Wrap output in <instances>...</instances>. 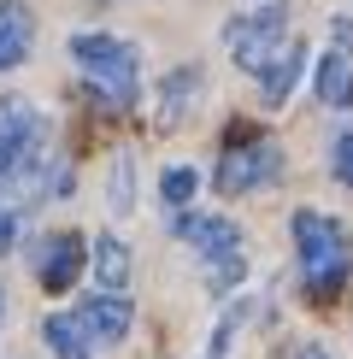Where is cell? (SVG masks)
Segmentation results:
<instances>
[{
    "label": "cell",
    "mask_w": 353,
    "mask_h": 359,
    "mask_svg": "<svg viewBox=\"0 0 353 359\" xmlns=\"http://www.w3.org/2000/svg\"><path fill=\"white\" fill-rule=\"evenodd\" d=\"M88 265H95L100 289L124 294V283H130V248L118 242V236H100V242H95V253H88Z\"/></svg>",
    "instance_id": "14"
},
{
    "label": "cell",
    "mask_w": 353,
    "mask_h": 359,
    "mask_svg": "<svg viewBox=\"0 0 353 359\" xmlns=\"http://www.w3.org/2000/svg\"><path fill=\"white\" fill-rule=\"evenodd\" d=\"M242 318H247V306L235 301L224 318H218V330H212V341H206V359H230V341H235V330H242Z\"/></svg>",
    "instance_id": "17"
},
{
    "label": "cell",
    "mask_w": 353,
    "mask_h": 359,
    "mask_svg": "<svg viewBox=\"0 0 353 359\" xmlns=\"http://www.w3.org/2000/svg\"><path fill=\"white\" fill-rule=\"evenodd\" d=\"M195 189H200V177L188 171V165H171L165 177H159V194H165V206H188V201H195Z\"/></svg>",
    "instance_id": "16"
},
{
    "label": "cell",
    "mask_w": 353,
    "mask_h": 359,
    "mask_svg": "<svg viewBox=\"0 0 353 359\" xmlns=\"http://www.w3.org/2000/svg\"><path fill=\"white\" fill-rule=\"evenodd\" d=\"M318 100L324 107H347L353 100V59H347V48H330L318 59Z\"/></svg>",
    "instance_id": "13"
},
{
    "label": "cell",
    "mask_w": 353,
    "mask_h": 359,
    "mask_svg": "<svg viewBox=\"0 0 353 359\" xmlns=\"http://www.w3.org/2000/svg\"><path fill=\"white\" fill-rule=\"evenodd\" d=\"M283 29H289V12L277 6V0H271V6H259V12H247V18H235V24L224 29L230 59H235L242 71H254V77H259V71H265L277 53L289 48V36H283Z\"/></svg>",
    "instance_id": "4"
},
{
    "label": "cell",
    "mask_w": 353,
    "mask_h": 359,
    "mask_svg": "<svg viewBox=\"0 0 353 359\" xmlns=\"http://www.w3.org/2000/svg\"><path fill=\"white\" fill-rule=\"evenodd\" d=\"M176 236L212 265V283L230 289L242 277V224L235 218H218V212H200V218H176Z\"/></svg>",
    "instance_id": "3"
},
{
    "label": "cell",
    "mask_w": 353,
    "mask_h": 359,
    "mask_svg": "<svg viewBox=\"0 0 353 359\" xmlns=\"http://www.w3.org/2000/svg\"><path fill=\"white\" fill-rule=\"evenodd\" d=\"M77 318L88 324V336H95V348H118V341L130 336V324H136V306H130L124 294L100 289L95 301H83V306H77Z\"/></svg>",
    "instance_id": "8"
},
{
    "label": "cell",
    "mask_w": 353,
    "mask_h": 359,
    "mask_svg": "<svg viewBox=\"0 0 353 359\" xmlns=\"http://www.w3.org/2000/svg\"><path fill=\"white\" fill-rule=\"evenodd\" d=\"M330 171H335V183H347V189H353V130H342V136H335Z\"/></svg>",
    "instance_id": "18"
},
{
    "label": "cell",
    "mask_w": 353,
    "mask_h": 359,
    "mask_svg": "<svg viewBox=\"0 0 353 359\" xmlns=\"http://www.w3.org/2000/svg\"><path fill=\"white\" fill-rule=\"evenodd\" d=\"M289 236H294V253H300L306 294H312V301L342 294V283H347V230H342V224H335L330 212L300 206V212L289 218Z\"/></svg>",
    "instance_id": "2"
},
{
    "label": "cell",
    "mask_w": 353,
    "mask_h": 359,
    "mask_svg": "<svg viewBox=\"0 0 353 359\" xmlns=\"http://www.w3.org/2000/svg\"><path fill=\"white\" fill-rule=\"evenodd\" d=\"M41 336H48L53 359H95V336H88V324L77 312H53V318L41 324Z\"/></svg>",
    "instance_id": "11"
},
{
    "label": "cell",
    "mask_w": 353,
    "mask_h": 359,
    "mask_svg": "<svg viewBox=\"0 0 353 359\" xmlns=\"http://www.w3.org/2000/svg\"><path fill=\"white\" fill-rule=\"evenodd\" d=\"M300 359H330V353H324V348H300Z\"/></svg>",
    "instance_id": "19"
},
{
    "label": "cell",
    "mask_w": 353,
    "mask_h": 359,
    "mask_svg": "<svg viewBox=\"0 0 353 359\" xmlns=\"http://www.w3.org/2000/svg\"><path fill=\"white\" fill-rule=\"evenodd\" d=\"M29 41H36V18H29L24 0H0V71L24 65Z\"/></svg>",
    "instance_id": "9"
},
{
    "label": "cell",
    "mask_w": 353,
    "mask_h": 359,
    "mask_svg": "<svg viewBox=\"0 0 353 359\" xmlns=\"http://www.w3.org/2000/svg\"><path fill=\"white\" fill-rule=\"evenodd\" d=\"M283 177V154H277V142H247V147H230L224 159H218V194H254L265 183H277Z\"/></svg>",
    "instance_id": "6"
},
{
    "label": "cell",
    "mask_w": 353,
    "mask_h": 359,
    "mask_svg": "<svg viewBox=\"0 0 353 359\" xmlns=\"http://www.w3.org/2000/svg\"><path fill=\"white\" fill-rule=\"evenodd\" d=\"M71 59H77V71L88 77L100 107H112V112L136 107V95H141V53L130 48L124 36L83 29V36H71Z\"/></svg>",
    "instance_id": "1"
},
{
    "label": "cell",
    "mask_w": 353,
    "mask_h": 359,
    "mask_svg": "<svg viewBox=\"0 0 353 359\" xmlns=\"http://www.w3.org/2000/svg\"><path fill=\"white\" fill-rule=\"evenodd\" d=\"M83 236L77 230H59V236H48L41 242V253H36V277H41V289L48 294H65L71 283H77V271H83Z\"/></svg>",
    "instance_id": "7"
},
{
    "label": "cell",
    "mask_w": 353,
    "mask_h": 359,
    "mask_svg": "<svg viewBox=\"0 0 353 359\" xmlns=\"http://www.w3.org/2000/svg\"><path fill=\"white\" fill-rule=\"evenodd\" d=\"M200 71L195 65H183V71H171L165 83H159V124H183L188 107H195V95H200Z\"/></svg>",
    "instance_id": "12"
},
{
    "label": "cell",
    "mask_w": 353,
    "mask_h": 359,
    "mask_svg": "<svg viewBox=\"0 0 353 359\" xmlns=\"http://www.w3.org/2000/svg\"><path fill=\"white\" fill-rule=\"evenodd\" d=\"M106 206H112L118 218H124V212H136V159H130V154H118V159H112V189H106Z\"/></svg>",
    "instance_id": "15"
},
{
    "label": "cell",
    "mask_w": 353,
    "mask_h": 359,
    "mask_svg": "<svg viewBox=\"0 0 353 359\" xmlns=\"http://www.w3.org/2000/svg\"><path fill=\"white\" fill-rule=\"evenodd\" d=\"M41 142H48V118L29 107V100L6 95V100H0V189L41 154Z\"/></svg>",
    "instance_id": "5"
},
{
    "label": "cell",
    "mask_w": 353,
    "mask_h": 359,
    "mask_svg": "<svg viewBox=\"0 0 353 359\" xmlns=\"http://www.w3.org/2000/svg\"><path fill=\"white\" fill-rule=\"evenodd\" d=\"M300 71H306V41L294 36L289 48L259 71V95H265V107H283V100L294 95V83H300Z\"/></svg>",
    "instance_id": "10"
}]
</instances>
